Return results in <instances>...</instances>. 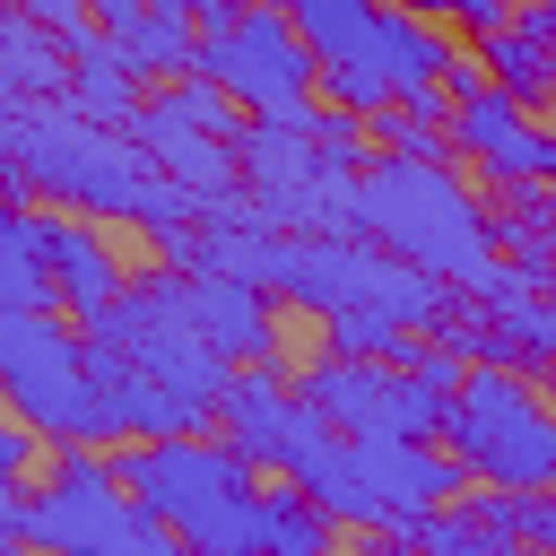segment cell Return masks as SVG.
Here are the masks:
<instances>
[{"label":"cell","mask_w":556,"mask_h":556,"mask_svg":"<svg viewBox=\"0 0 556 556\" xmlns=\"http://www.w3.org/2000/svg\"><path fill=\"white\" fill-rule=\"evenodd\" d=\"M139 513H156L191 556H261V469L208 434H156L113 452Z\"/></svg>","instance_id":"1"},{"label":"cell","mask_w":556,"mask_h":556,"mask_svg":"<svg viewBox=\"0 0 556 556\" xmlns=\"http://www.w3.org/2000/svg\"><path fill=\"white\" fill-rule=\"evenodd\" d=\"M148 182L156 156L113 122H87L70 96H9V208H35V191H52L70 208L130 217Z\"/></svg>","instance_id":"2"},{"label":"cell","mask_w":556,"mask_h":556,"mask_svg":"<svg viewBox=\"0 0 556 556\" xmlns=\"http://www.w3.org/2000/svg\"><path fill=\"white\" fill-rule=\"evenodd\" d=\"M356 235H374L382 252L452 278V287H486L495 278V226L469 200V182L443 156H382L356 174Z\"/></svg>","instance_id":"3"},{"label":"cell","mask_w":556,"mask_h":556,"mask_svg":"<svg viewBox=\"0 0 556 556\" xmlns=\"http://www.w3.org/2000/svg\"><path fill=\"white\" fill-rule=\"evenodd\" d=\"M330 521H348V530H400L408 513H434V504H452L460 486H469V469L452 460V452H434L426 434H330L313 460H304V478H295Z\"/></svg>","instance_id":"4"},{"label":"cell","mask_w":556,"mask_h":556,"mask_svg":"<svg viewBox=\"0 0 556 556\" xmlns=\"http://www.w3.org/2000/svg\"><path fill=\"white\" fill-rule=\"evenodd\" d=\"M269 287L313 304V313H382L400 330H443L452 321V278L382 252L374 235L365 243H348V235H287Z\"/></svg>","instance_id":"5"},{"label":"cell","mask_w":556,"mask_h":556,"mask_svg":"<svg viewBox=\"0 0 556 556\" xmlns=\"http://www.w3.org/2000/svg\"><path fill=\"white\" fill-rule=\"evenodd\" d=\"M460 382H469L460 348H426L417 365H382V356H321L295 391H304L339 434H443V417H452Z\"/></svg>","instance_id":"6"},{"label":"cell","mask_w":556,"mask_h":556,"mask_svg":"<svg viewBox=\"0 0 556 556\" xmlns=\"http://www.w3.org/2000/svg\"><path fill=\"white\" fill-rule=\"evenodd\" d=\"M443 443L486 486H556V408L495 356L469 365V382L443 417Z\"/></svg>","instance_id":"7"},{"label":"cell","mask_w":556,"mask_h":556,"mask_svg":"<svg viewBox=\"0 0 556 556\" xmlns=\"http://www.w3.org/2000/svg\"><path fill=\"white\" fill-rule=\"evenodd\" d=\"M0 382H9V408L52 443H113L87 374V339H70V313H0Z\"/></svg>","instance_id":"8"},{"label":"cell","mask_w":556,"mask_h":556,"mask_svg":"<svg viewBox=\"0 0 556 556\" xmlns=\"http://www.w3.org/2000/svg\"><path fill=\"white\" fill-rule=\"evenodd\" d=\"M191 78L226 87L252 122H295V130L313 122V96H321V61H313V43H304L295 17L269 9V0H252L226 35H200Z\"/></svg>","instance_id":"9"},{"label":"cell","mask_w":556,"mask_h":556,"mask_svg":"<svg viewBox=\"0 0 556 556\" xmlns=\"http://www.w3.org/2000/svg\"><path fill=\"white\" fill-rule=\"evenodd\" d=\"M217 426H226V443H235L261 478H304V460L339 434V426H330L295 382H278L269 365H252V374H235V382H226Z\"/></svg>","instance_id":"10"},{"label":"cell","mask_w":556,"mask_h":556,"mask_svg":"<svg viewBox=\"0 0 556 556\" xmlns=\"http://www.w3.org/2000/svg\"><path fill=\"white\" fill-rule=\"evenodd\" d=\"M452 148H469L495 182H556V174H547L556 122H530V104L504 96V87H478V96L452 104Z\"/></svg>","instance_id":"11"},{"label":"cell","mask_w":556,"mask_h":556,"mask_svg":"<svg viewBox=\"0 0 556 556\" xmlns=\"http://www.w3.org/2000/svg\"><path fill=\"white\" fill-rule=\"evenodd\" d=\"M17 226H26V243H35V261L52 269V287H61V313L70 321H104L113 304H122V261L104 252V235L96 226H70V217H52V208H9Z\"/></svg>","instance_id":"12"},{"label":"cell","mask_w":556,"mask_h":556,"mask_svg":"<svg viewBox=\"0 0 556 556\" xmlns=\"http://www.w3.org/2000/svg\"><path fill=\"white\" fill-rule=\"evenodd\" d=\"M130 139L156 156V174L191 182L200 200H226V191L243 182V156H235V139H226V130H208V122H191L174 96H148V113L130 122Z\"/></svg>","instance_id":"13"},{"label":"cell","mask_w":556,"mask_h":556,"mask_svg":"<svg viewBox=\"0 0 556 556\" xmlns=\"http://www.w3.org/2000/svg\"><path fill=\"white\" fill-rule=\"evenodd\" d=\"M182 295H191V321H200L226 356L261 365V356L278 348L269 304H261V278H235V269H191V278H182Z\"/></svg>","instance_id":"14"},{"label":"cell","mask_w":556,"mask_h":556,"mask_svg":"<svg viewBox=\"0 0 556 556\" xmlns=\"http://www.w3.org/2000/svg\"><path fill=\"white\" fill-rule=\"evenodd\" d=\"M0 70H9V96H70L78 52L52 26H35L26 9H0Z\"/></svg>","instance_id":"15"},{"label":"cell","mask_w":556,"mask_h":556,"mask_svg":"<svg viewBox=\"0 0 556 556\" xmlns=\"http://www.w3.org/2000/svg\"><path fill=\"white\" fill-rule=\"evenodd\" d=\"M382 70H391L400 104H417V96H434V87L460 70V52H452L417 9H391V17H382Z\"/></svg>","instance_id":"16"},{"label":"cell","mask_w":556,"mask_h":556,"mask_svg":"<svg viewBox=\"0 0 556 556\" xmlns=\"http://www.w3.org/2000/svg\"><path fill=\"white\" fill-rule=\"evenodd\" d=\"M148 78L122 61V43H96L87 61H78V78H70V104L87 113V122H113V130H130L139 113H148V96H139Z\"/></svg>","instance_id":"17"},{"label":"cell","mask_w":556,"mask_h":556,"mask_svg":"<svg viewBox=\"0 0 556 556\" xmlns=\"http://www.w3.org/2000/svg\"><path fill=\"white\" fill-rule=\"evenodd\" d=\"M478 61H486V78H495L504 96H521V104H547V96H556V43H539L521 17L495 26V35H478Z\"/></svg>","instance_id":"18"},{"label":"cell","mask_w":556,"mask_h":556,"mask_svg":"<svg viewBox=\"0 0 556 556\" xmlns=\"http://www.w3.org/2000/svg\"><path fill=\"white\" fill-rule=\"evenodd\" d=\"M330 513L304 486H261V556H330Z\"/></svg>","instance_id":"19"},{"label":"cell","mask_w":556,"mask_h":556,"mask_svg":"<svg viewBox=\"0 0 556 556\" xmlns=\"http://www.w3.org/2000/svg\"><path fill=\"white\" fill-rule=\"evenodd\" d=\"M0 313H61V287L35 261V243H26L17 217H0Z\"/></svg>","instance_id":"20"},{"label":"cell","mask_w":556,"mask_h":556,"mask_svg":"<svg viewBox=\"0 0 556 556\" xmlns=\"http://www.w3.org/2000/svg\"><path fill=\"white\" fill-rule=\"evenodd\" d=\"M9 9H26L35 26H52V35H61V43L78 52V61H87V52L104 43V26H96V9H87V0H9Z\"/></svg>","instance_id":"21"},{"label":"cell","mask_w":556,"mask_h":556,"mask_svg":"<svg viewBox=\"0 0 556 556\" xmlns=\"http://www.w3.org/2000/svg\"><path fill=\"white\" fill-rule=\"evenodd\" d=\"M96 556H191V547H182V539H174L156 513H130V521H122V530H113Z\"/></svg>","instance_id":"22"},{"label":"cell","mask_w":556,"mask_h":556,"mask_svg":"<svg viewBox=\"0 0 556 556\" xmlns=\"http://www.w3.org/2000/svg\"><path fill=\"white\" fill-rule=\"evenodd\" d=\"M96 9V26H104V43H130L148 17H156V0H87Z\"/></svg>","instance_id":"23"},{"label":"cell","mask_w":556,"mask_h":556,"mask_svg":"<svg viewBox=\"0 0 556 556\" xmlns=\"http://www.w3.org/2000/svg\"><path fill=\"white\" fill-rule=\"evenodd\" d=\"M35 434H43V426H26V417L0 426V478H26V469H35Z\"/></svg>","instance_id":"24"},{"label":"cell","mask_w":556,"mask_h":556,"mask_svg":"<svg viewBox=\"0 0 556 556\" xmlns=\"http://www.w3.org/2000/svg\"><path fill=\"white\" fill-rule=\"evenodd\" d=\"M452 17H469L478 35H495V26H513V17H521V0H460Z\"/></svg>","instance_id":"25"},{"label":"cell","mask_w":556,"mask_h":556,"mask_svg":"<svg viewBox=\"0 0 556 556\" xmlns=\"http://www.w3.org/2000/svg\"><path fill=\"white\" fill-rule=\"evenodd\" d=\"M243 9H252V0H200V9H191V17H200V35H226V26H235V17H243Z\"/></svg>","instance_id":"26"},{"label":"cell","mask_w":556,"mask_h":556,"mask_svg":"<svg viewBox=\"0 0 556 556\" xmlns=\"http://www.w3.org/2000/svg\"><path fill=\"white\" fill-rule=\"evenodd\" d=\"M408 9H417V17H443V9H460V0H408Z\"/></svg>","instance_id":"27"},{"label":"cell","mask_w":556,"mask_h":556,"mask_svg":"<svg viewBox=\"0 0 556 556\" xmlns=\"http://www.w3.org/2000/svg\"><path fill=\"white\" fill-rule=\"evenodd\" d=\"M547 217H556V200H547Z\"/></svg>","instance_id":"28"}]
</instances>
